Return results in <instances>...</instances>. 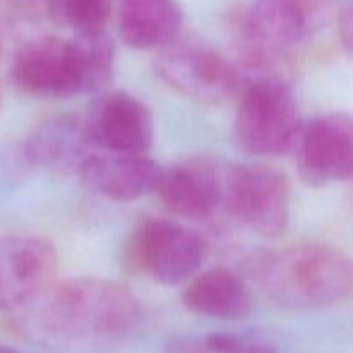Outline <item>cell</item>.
Listing matches in <instances>:
<instances>
[{
	"instance_id": "cell-1",
	"label": "cell",
	"mask_w": 353,
	"mask_h": 353,
	"mask_svg": "<svg viewBox=\"0 0 353 353\" xmlns=\"http://www.w3.org/2000/svg\"><path fill=\"white\" fill-rule=\"evenodd\" d=\"M254 278L265 296L300 310L338 305L353 288L350 257L326 243L268 252L255 261Z\"/></svg>"
},
{
	"instance_id": "cell-2",
	"label": "cell",
	"mask_w": 353,
	"mask_h": 353,
	"mask_svg": "<svg viewBox=\"0 0 353 353\" xmlns=\"http://www.w3.org/2000/svg\"><path fill=\"white\" fill-rule=\"evenodd\" d=\"M30 307L34 324L62 338L123 333L137 323L141 309L126 286L93 276L55 281Z\"/></svg>"
},
{
	"instance_id": "cell-3",
	"label": "cell",
	"mask_w": 353,
	"mask_h": 353,
	"mask_svg": "<svg viewBox=\"0 0 353 353\" xmlns=\"http://www.w3.org/2000/svg\"><path fill=\"white\" fill-rule=\"evenodd\" d=\"M312 23L307 0H254L236 21L238 69L285 79Z\"/></svg>"
},
{
	"instance_id": "cell-4",
	"label": "cell",
	"mask_w": 353,
	"mask_h": 353,
	"mask_svg": "<svg viewBox=\"0 0 353 353\" xmlns=\"http://www.w3.org/2000/svg\"><path fill=\"white\" fill-rule=\"evenodd\" d=\"M302 116L292 88L279 78H254L243 86L234 117L241 148L254 155L283 157L295 152Z\"/></svg>"
},
{
	"instance_id": "cell-5",
	"label": "cell",
	"mask_w": 353,
	"mask_h": 353,
	"mask_svg": "<svg viewBox=\"0 0 353 353\" xmlns=\"http://www.w3.org/2000/svg\"><path fill=\"white\" fill-rule=\"evenodd\" d=\"M154 69L159 78L181 95L219 105L241 85V71L223 52L199 38H176L157 52Z\"/></svg>"
},
{
	"instance_id": "cell-6",
	"label": "cell",
	"mask_w": 353,
	"mask_h": 353,
	"mask_svg": "<svg viewBox=\"0 0 353 353\" xmlns=\"http://www.w3.org/2000/svg\"><path fill=\"white\" fill-rule=\"evenodd\" d=\"M292 186L281 169L269 164H240L224 169L223 205L228 212L264 238L286 230Z\"/></svg>"
},
{
	"instance_id": "cell-7",
	"label": "cell",
	"mask_w": 353,
	"mask_h": 353,
	"mask_svg": "<svg viewBox=\"0 0 353 353\" xmlns=\"http://www.w3.org/2000/svg\"><path fill=\"white\" fill-rule=\"evenodd\" d=\"M203 254L205 245L195 231L159 217L141 221L128 245V262L165 286L188 283L202 265Z\"/></svg>"
},
{
	"instance_id": "cell-8",
	"label": "cell",
	"mask_w": 353,
	"mask_h": 353,
	"mask_svg": "<svg viewBox=\"0 0 353 353\" xmlns=\"http://www.w3.org/2000/svg\"><path fill=\"white\" fill-rule=\"evenodd\" d=\"M10 78L21 92L40 99L86 93L85 69L74 40L41 37L28 41L10 62Z\"/></svg>"
},
{
	"instance_id": "cell-9",
	"label": "cell",
	"mask_w": 353,
	"mask_h": 353,
	"mask_svg": "<svg viewBox=\"0 0 353 353\" xmlns=\"http://www.w3.org/2000/svg\"><path fill=\"white\" fill-rule=\"evenodd\" d=\"M59 255L40 236H0V312H12L37 302L55 283Z\"/></svg>"
},
{
	"instance_id": "cell-10",
	"label": "cell",
	"mask_w": 353,
	"mask_h": 353,
	"mask_svg": "<svg viewBox=\"0 0 353 353\" xmlns=\"http://www.w3.org/2000/svg\"><path fill=\"white\" fill-rule=\"evenodd\" d=\"M92 148L110 155L143 157L154 143V119L148 107L126 92H107L95 100L83 121Z\"/></svg>"
},
{
	"instance_id": "cell-11",
	"label": "cell",
	"mask_w": 353,
	"mask_h": 353,
	"mask_svg": "<svg viewBox=\"0 0 353 353\" xmlns=\"http://www.w3.org/2000/svg\"><path fill=\"white\" fill-rule=\"evenodd\" d=\"M299 174L305 185L321 188L350 181L353 172V126L345 112L327 114L302 128L296 143Z\"/></svg>"
},
{
	"instance_id": "cell-12",
	"label": "cell",
	"mask_w": 353,
	"mask_h": 353,
	"mask_svg": "<svg viewBox=\"0 0 353 353\" xmlns=\"http://www.w3.org/2000/svg\"><path fill=\"white\" fill-rule=\"evenodd\" d=\"M224 169L207 157H193L162 169L155 193L171 214L203 221L223 205Z\"/></svg>"
},
{
	"instance_id": "cell-13",
	"label": "cell",
	"mask_w": 353,
	"mask_h": 353,
	"mask_svg": "<svg viewBox=\"0 0 353 353\" xmlns=\"http://www.w3.org/2000/svg\"><path fill=\"white\" fill-rule=\"evenodd\" d=\"M162 168L148 157L93 154L79 176L90 190L112 202H134L155 192Z\"/></svg>"
},
{
	"instance_id": "cell-14",
	"label": "cell",
	"mask_w": 353,
	"mask_h": 353,
	"mask_svg": "<svg viewBox=\"0 0 353 353\" xmlns=\"http://www.w3.org/2000/svg\"><path fill=\"white\" fill-rule=\"evenodd\" d=\"M92 145L86 138L83 121L59 116L33 130L24 143V155L33 165L52 172L79 174L83 164L92 157Z\"/></svg>"
},
{
	"instance_id": "cell-15",
	"label": "cell",
	"mask_w": 353,
	"mask_h": 353,
	"mask_svg": "<svg viewBox=\"0 0 353 353\" xmlns=\"http://www.w3.org/2000/svg\"><path fill=\"white\" fill-rule=\"evenodd\" d=\"M190 312L212 319H243L252 310V296L243 279L224 268L193 276L181 293Z\"/></svg>"
},
{
	"instance_id": "cell-16",
	"label": "cell",
	"mask_w": 353,
	"mask_h": 353,
	"mask_svg": "<svg viewBox=\"0 0 353 353\" xmlns=\"http://www.w3.org/2000/svg\"><path fill=\"white\" fill-rule=\"evenodd\" d=\"M183 10L176 0H123L121 40L137 50H161L181 33Z\"/></svg>"
},
{
	"instance_id": "cell-17",
	"label": "cell",
	"mask_w": 353,
	"mask_h": 353,
	"mask_svg": "<svg viewBox=\"0 0 353 353\" xmlns=\"http://www.w3.org/2000/svg\"><path fill=\"white\" fill-rule=\"evenodd\" d=\"M72 40L81 55L86 93L100 92L109 85L114 76L116 45L112 38L102 31L97 34H76Z\"/></svg>"
},
{
	"instance_id": "cell-18",
	"label": "cell",
	"mask_w": 353,
	"mask_h": 353,
	"mask_svg": "<svg viewBox=\"0 0 353 353\" xmlns=\"http://www.w3.org/2000/svg\"><path fill=\"white\" fill-rule=\"evenodd\" d=\"M43 7L76 34L102 33L110 16V0H43Z\"/></svg>"
},
{
	"instance_id": "cell-19",
	"label": "cell",
	"mask_w": 353,
	"mask_h": 353,
	"mask_svg": "<svg viewBox=\"0 0 353 353\" xmlns=\"http://www.w3.org/2000/svg\"><path fill=\"white\" fill-rule=\"evenodd\" d=\"M338 33H340L341 41H343L347 52L352 50V10L350 7L343 10L338 17Z\"/></svg>"
},
{
	"instance_id": "cell-20",
	"label": "cell",
	"mask_w": 353,
	"mask_h": 353,
	"mask_svg": "<svg viewBox=\"0 0 353 353\" xmlns=\"http://www.w3.org/2000/svg\"><path fill=\"white\" fill-rule=\"evenodd\" d=\"M169 353H207L205 345L203 341H193V340H185V341H174L169 348Z\"/></svg>"
},
{
	"instance_id": "cell-21",
	"label": "cell",
	"mask_w": 353,
	"mask_h": 353,
	"mask_svg": "<svg viewBox=\"0 0 353 353\" xmlns=\"http://www.w3.org/2000/svg\"><path fill=\"white\" fill-rule=\"evenodd\" d=\"M3 2L16 10H21V12H31L37 7H43V0H3Z\"/></svg>"
},
{
	"instance_id": "cell-22",
	"label": "cell",
	"mask_w": 353,
	"mask_h": 353,
	"mask_svg": "<svg viewBox=\"0 0 353 353\" xmlns=\"http://www.w3.org/2000/svg\"><path fill=\"white\" fill-rule=\"evenodd\" d=\"M0 353H23V352H19V350H16V348L7 347V345L0 343Z\"/></svg>"
}]
</instances>
